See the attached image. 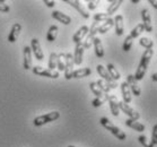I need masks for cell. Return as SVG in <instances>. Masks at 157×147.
<instances>
[{"mask_svg":"<svg viewBox=\"0 0 157 147\" xmlns=\"http://www.w3.org/2000/svg\"><path fill=\"white\" fill-rule=\"evenodd\" d=\"M153 53H154L153 49H148V50H145V52L141 56L139 66H138V68L136 70V74L133 75V77H135V79H136L137 82L141 80L145 77V75H146L147 68H148V65H149L150 62V59L153 57Z\"/></svg>","mask_w":157,"mask_h":147,"instance_id":"1","label":"cell"},{"mask_svg":"<svg viewBox=\"0 0 157 147\" xmlns=\"http://www.w3.org/2000/svg\"><path fill=\"white\" fill-rule=\"evenodd\" d=\"M100 123L102 126H103L105 129H107L109 131H110L113 136H115L117 138H118L119 140H124L125 138H127V135H125L123 131H122L119 127H117V126H114L112 122L109 120L107 118H105V117H103V118L100 119Z\"/></svg>","mask_w":157,"mask_h":147,"instance_id":"2","label":"cell"},{"mask_svg":"<svg viewBox=\"0 0 157 147\" xmlns=\"http://www.w3.org/2000/svg\"><path fill=\"white\" fill-rule=\"evenodd\" d=\"M59 118H60V113L58 111H53V112H50V113H47V114L36 117L33 120V123H34L35 127H41V126L45 125L48 122H52L54 120H58Z\"/></svg>","mask_w":157,"mask_h":147,"instance_id":"3","label":"cell"},{"mask_svg":"<svg viewBox=\"0 0 157 147\" xmlns=\"http://www.w3.org/2000/svg\"><path fill=\"white\" fill-rule=\"evenodd\" d=\"M98 26H100L98 23L94 22L93 24H92V26H90V29H88V33H87V35H86V40L84 41V43H82L84 49H89V48L92 47L93 40H94V37H95V35H96Z\"/></svg>","mask_w":157,"mask_h":147,"instance_id":"4","label":"cell"},{"mask_svg":"<svg viewBox=\"0 0 157 147\" xmlns=\"http://www.w3.org/2000/svg\"><path fill=\"white\" fill-rule=\"evenodd\" d=\"M96 72H97V74L103 78L104 82H106L107 84H109V86H110L111 90H115V88H118V84H117L115 80H113V79L110 77L109 72H106V68H104L102 65H98L96 67Z\"/></svg>","mask_w":157,"mask_h":147,"instance_id":"5","label":"cell"},{"mask_svg":"<svg viewBox=\"0 0 157 147\" xmlns=\"http://www.w3.org/2000/svg\"><path fill=\"white\" fill-rule=\"evenodd\" d=\"M33 74L39 76H42V77H48V78H58L59 77V72H56V70H49V69H45L41 67V66H35L32 68Z\"/></svg>","mask_w":157,"mask_h":147,"instance_id":"6","label":"cell"},{"mask_svg":"<svg viewBox=\"0 0 157 147\" xmlns=\"http://www.w3.org/2000/svg\"><path fill=\"white\" fill-rule=\"evenodd\" d=\"M119 109H120L123 113H125V114L128 115L129 119L136 120V121H138V120H139V118H140L139 113H138L136 110H133L131 106H129L128 104H125L124 102H122V101H121V102H119Z\"/></svg>","mask_w":157,"mask_h":147,"instance_id":"7","label":"cell"},{"mask_svg":"<svg viewBox=\"0 0 157 147\" xmlns=\"http://www.w3.org/2000/svg\"><path fill=\"white\" fill-rule=\"evenodd\" d=\"M64 78L71 79V75L74 72V60L71 53H66V64H64Z\"/></svg>","mask_w":157,"mask_h":147,"instance_id":"8","label":"cell"},{"mask_svg":"<svg viewBox=\"0 0 157 147\" xmlns=\"http://www.w3.org/2000/svg\"><path fill=\"white\" fill-rule=\"evenodd\" d=\"M127 84H128L129 88H130V92H131L135 96H140V94H141V91H140V87L138 85V82H137L133 75H128L127 77Z\"/></svg>","mask_w":157,"mask_h":147,"instance_id":"9","label":"cell"},{"mask_svg":"<svg viewBox=\"0 0 157 147\" xmlns=\"http://www.w3.org/2000/svg\"><path fill=\"white\" fill-rule=\"evenodd\" d=\"M31 50H32L33 54L35 56V58L37 60L42 61L44 59V53H43L42 49H41V44H40L39 40L37 39H33L31 41Z\"/></svg>","mask_w":157,"mask_h":147,"instance_id":"10","label":"cell"},{"mask_svg":"<svg viewBox=\"0 0 157 147\" xmlns=\"http://www.w3.org/2000/svg\"><path fill=\"white\" fill-rule=\"evenodd\" d=\"M66 4H68V5H70L72 8H75L76 10L78 11L79 14L82 15V17L84 18H89V14H88V11L86 10L85 8L82 7V5H80V2H79L78 0H63Z\"/></svg>","mask_w":157,"mask_h":147,"instance_id":"11","label":"cell"},{"mask_svg":"<svg viewBox=\"0 0 157 147\" xmlns=\"http://www.w3.org/2000/svg\"><path fill=\"white\" fill-rule=\"evenodd\" d=\"M84 47H82V43L76 44L75 48V52H74V56H72V60H74V65H82V58H84Z\"/></svg>","mask_w":157,"mask_h":147,"instance_id":"12","label":"cell"},{"mask_svg":"<svg viewBox=\"0 0 157 147\" xmlns=\"http://www.w3.org/2000/svg\"><path fill=\"white\" fill-rule=\"evenodd\" d=\"M141 18H143V24L144 29L146 32H151L153 31V25H151V17L148 9H143L141 11Z\"/></svg>","mask_w":157,"mask_h":147,"instance_id":"13","label":"cell"},{"mask_svg":"<svg viewBox=\"0 0 157 147\" xmlns=\"http://www.w3.org/2000/svg\"><path fill=\"white\" fill-rule=\"evenodd\" d=\"M87 33H88V26L82 25V27L75 33V35L72 36V42H74L75 44L82 43V41L86 37Z\"/></svg>","mask_w":157,"mask_h":147,"instance_id":"14","label":"cell"},{"mask_svg":"<svg viewBox=\"0 0 157 147\" xmlns=\"http://www.w3.org/2000/svg\"><path fill=\"white\" fill-rule=\"evenodd\" d=\"M107 101H109V104H110L111 113L114 115V117H119V114H120V109H119V101L117 99V96L115 95H109Z\"/></svg>","mask_w":157,"mask_h":147,"instance_id":"15","label":"cell"},{"mask_svg":"<svg viewBox=\"0 0 157 147\" xmlns=\"http://www.w3.org/2000/svg\"><path fill=\"white\" fill-rule=\"evenodd\" d=\"M51 16H52V18L57 19L58 22L62 23L63 25H69V24L71 23V17H70V16L63 14V13H61V11H59V10H54L53 13L51 14Z\"/></svg>","mask_w":157,"mask_h":147,"instance_id":"16","label":"cell"},{"mask_svg":"<svg viewBox=\"0 0 157 147\" xmlns=\"http://www.w3.org/2000/svg\"><path fill=\"white\" fill-rule=\"evenodd\" d=\"M115 26V34L118 36H122L123 33H124V25H123V17L122 15H117L115 18L113 19Z\"/></svg>","mask_w":157,"mask_h":147,"instance_id":"17","label":"cell"},{"mask_svg":"<svg viewBox=\"0 0 157 147\" xmlns=\"http://www.w3.org/2000/svg\"><path fill=\"white\" fill-rule=\"evenodd\" d=\"M21 31V25L19 23H15L13 27H11L10 32H9V35H8V41L10 43H15L17 37L19 36V33Z\"/></svg>","mask_w":157,"mask_h":147,"instance_id":"18","label":"cell"},{"mask_svg":"<svg viewBox=\"0 0 157 147\" xmlns=\"http://www.w3.org/2000/svg\"><path fill=\"white\" fill-rule=\"evenodd\" d=\"M32 68V50L29 45L24 47V69L29 70Z\"/></svg>","mask_w":157,"mask_h":147,"instance_id":"19","label":"cell"},{"mask_svg":"<svg viewBox=\"0 0 157 147\" xmlns=\"http://www.w3.org/2000/svg\"><path fill=\"white\" fill-rule=\"evenodd\" d=\"M93 45L94 49H95V54H96L97 58H103L104 57V48L103 44H102V40L100 37H94L93 40Z\"/></svg>","mask_w":157,"mask_h":147,"instance_id":"20","label":"cell"},{"mask_svg":"<svg viewBox=\"0 0 157 147\" xmlns=\"http://www.w3.org/2000/svg\"><path fill=\"white\" fill-rule=\"evenodd\" d=\"M125 126H128L129 128H131V129L136 130V131H139V133H143L145 131V125L143 123H140V122L136 121V120H132V119H127L124 121Z\"/></svg>","mask_w":157,"mask_h":147,"instance_id":"21","label":"cell"},{"mask_svg":"<svg viewBox=\"0 0 157 147\" xmlns=\"http://www.w3.org/2000/svg\"><path fill=\"white\" fill-rule=\"evenodd\" d=\"M121 92H122V96H123V101L125 104H129L131 102V92H130V88H129L127 82H123L121 84Z\"/></svg>","mask_w":157,"mask_h":147,"instance_id":"22","label":"cell"},{"mask_svg":"<svg viewBox=\"0 0 157 147\" xmlns=\"http://www.w3.org/2000/svg\"><path fill=\"white\" fill-rule=\"evenodd\" d=\"M92 74V69L90 68H82V69H77V70H74L71 75V78H84V77H87Z\"/></svg>","mask_w":157,"mask_h":147,"instance_id":"23","label":"cell"},{"mask_svg":"<svg viewBox=\"0 0 157 147\" xmlns=\"http://www.w3.org/2000/svg\"><path fill=\"white\" fill-rule=\"evenodd\" d=\"M106 72H109V75H110L111 78L113 79V80H115V82L121 78L120 72H119L118 69L114 67V65H112V64H109V65L106 66Z\"/></svg>","mask_w":157,"mask_h":147,"instance_id":"24","label":"cell"},{"mask_svg":"<svg viewBox=\"0 0 157 147\" xmlns=\"http://www.w3.org/2000/svg\"><path fill=\"white\" fill-rule=\"evenodd\" d=\"M114 25V22H113V19L112 18H109L106 22H104L103 25L98 26V29H97V33H100V34H105L106 32H109L112 27Z\"/></svg>","mask_w":157,"mask_h":147,"instance_id":"25","label":"cell"},{"mask_svg":"<svg viewBox=\"0 0 157 147\" xmlns=\"http://www.w3.org/2000/svg\"><path fill=\"white\" fill-rule=\"evenodd\" d=\"M58 31H59V29H58L57 25L50 26V29H49L48 34H47V40L49 41V42H53V41H56V39H57V36H58Z\"/></svg>","mask_w":157,"mask_h":147,"instance_id":"26","label":"cell"},{"mask_svg":"<svg viewBox=\"0 0 157 147\" xmlns=\"http://www.w3.org/2000/svg\"><path fill=\"white\" fill-rule=\"evenodd\" d=\"M64 64H66V53L60 52L59 54H57V67L59 72L64 70Z\"/></svg>","mask_w":157,"mask_h":147,"instance_id":"27","label":"cell"},{"mask_svg":"<svg viewBox=\"0 0 157 147\" xmlns=\"http://www.w3.org/2000/svg\"><path fill=\"white\" fill-rule=\"evenodd\" d=\"M107 97H109V94H103L102 96L95 97V99L92 101L93 106L94 108H100L101 105H103V104L107 101Z\"/></svg>","mask_w":157,"mask_h":147,"instance_id":"28","label":"cell"},{"mask_svg":"<svg viewBox=\"0 0 157 147\" xmlns=\"http://www.w3.org/2000/svg\"><path fill=\"white\" fill-rule=\"evenodd\" d=\"M121 5H122V0H119V1H112V2H111V5L109 6V8H107L106 14L109 15V16H111L112 14H114L115 11L120 8V6H121Z\"/></svg>","mask_w":157,"mask_h":147,"instance_id":"29","label":"cell"},{"mask_svg":"<svg viewBox=\"0 0 157 147\" xmlns=\"http://www.w3.org/2000/svg\"><path fill=\"white\" fill-rule=\"evenodd\" d=\"M139 43L141 47H144L146 50H148V49H153L154 47V42L151 41V39H149V37H141L139 41Z\"/></svg>","mask_w":157,"mask_h":147,"instance_id":"30","label":"cell"},{"mask_svg":"<svg viewBox=\"0 0 157 147\" xmlns=\"http://www.w3.org/2000/svg\"><path fill=\"white\" fill-rule=\"evenodd\" d=\"M96 84H97V86L100 87V90L102 91L104 94L110 93V91H111L110 86H109V84H107L106 82H104L103 79H98V80L96 82Z\"/></svg>","mask_w":157,"mask_h":147,"instance_id":"31","label":"cell"},{"mask_svg":"<svg viewBox=\"0 0 157 147\" xmlns=\"http://www.w3.org/2000/svg\"><path fill=\"white\" fill-rule=\"evenodd\" d=\"M145 31V29H144V25L143 24H138V25L135 27V29H132L131 33H130V36H131L132 39H136V37H138V36L141 34V33Z\"/></svg>","mask_w":157,"mask_h":147,"instance_id":"32","label":"cell"},{"mask_svg":"<svg viewBox=\"0 0 157 147\" xmlns=\"http://www.w3.org/2000/svg\"><path fill=\"white\" fill-rule=\"evenodd\" d=\"M89 88H90V91L93 92L94 95H96V97L98 96H102L103 95V92L100 90V87L97 86V84L95 82H92V83H89Z\"/></svg>","mask_w":157,"mask_h":147,"instance_id":"33","label":"cell"},{"mask_svg":"<svg viewBox=\"0 0 157 147\" xmlns=\"http://www.w3.org/2000/svg\"><path fill=\"white\" fill-rule=\"evenodd\" d=\"M54 68H57V53L52 52L50 54V59H49V70H54Z\"/></svg>","mask_w":157,"mask_h":147,"instance_id":"34","label":"cell"},{"mask_svg":"<svg viewBox=\"0 0 157 147\" xmlns=\"http://www.w3.org/2000/svg\"><path fill=\"white\" fill-rule=\"evenodd\" d=\"M110 18V16L105 13H98V14L94 15V22L101 23V22H106L107 19Z\"/></svg>","mask_w":157,"mask_h":147,"instance_id":"35","label":"cell"},{"mask_svg":"<svg viewBox=\"0 0 157 147\" xmlns=\"http://www.w3.org/2000/svg\"><path fill=\"white\" fill-rule=\"evenodd\" d=\"M132 43H133V39L130 35H128L124 39V42H123V51H125V52L130 51V49L132 47Z\"/></svg>","mask_w":157,"mask_h":147,"instance_id":"36","label":"cell"},{"mask_svg":"<svg viewBox=\"0 0 157 147\" xmlns=\"http://www.w3.org/2000/svg\"><path fill=\"white\" fill-rule=\"evenodd\" d=\"M157 144V125H154L153 127V133H151V140H150L149 145L154 147Z\"/></svg>","mask_w":157,"mask_h":147,"instance_id":"37","label":"cell"},{"mask_svg":"<svg viewBox=\"0 0 157 147\" xmlns=\"http://www.w3.org/2000/svg\"><path fill=\"white\" fill-rule=\"evenodd\" d=\"M10 10V7L6 4V1H0V11L2 13H9Z\"/></svg>","mask_w":157,"mask_h":147,"instance_id":"38","label":"cell"},{"mask_svg":"<svg viewBox=\"0 0 157 147\" xmlns=\"http://www.w3.org/2000/svg\"><path fill=\"white\" fill-rule=\"evenodd\" d=\"M138 140H139V143L141 144L144 147H150L149 144H148V141H147L146 136H139L138 137Z\"/></svg>","mask_w":157,"mask_h":147,"instance_id":"39","label":"cell"},{"mask_svg":"<svg viewBox=\"0 0 157 147\" xmlns=\"http://www.w3.org/2000/svg\"><path fill=\"white\" fill-rule=\"evenodd\" d=\"M98 4H100V1H88L87 7H88L89 10H94V9H96L97 5Z\"/></svg>","mask_w":157,"mask_h":147,"instance_id":"40","label":"cell"},{"mask_svg":"<svg viewBox=\"0 0 157 147\" xmlns=\"http://www.w3.org/2000/svg\"><path fill=\"white\" fill-rule=\"evenodd\" d=\"M43 4L49 8H53L56 6V1H53V0H43Z\"/></svg>","mask_w":157,"mask_h":147,"instance_id":"41","label":"cell"},{"mask_svg":"<svg viewBox=\"0 0 157 147\" xmlns=\"http://www.w3.org/2000/svg\"><path fill=\"white\" fill-rule=\"evenodd\" d=\"M149 4L151 5V6H153V7L155 8V9L157 8V1H153V0H149Z\"/></svg>","mask_w":157,"mask_h":147,"instance_id":"42","label":"cell"},{"mask_svg":"<svg viewBox=\"0 0 157 147\" xmlns=\"http://www.w3.org/2000/svg\"><path fill=\"white\" fill-rule=\"evenodd\" d=\"M151 79H153L154 82H156V80H157V74H156V72H155V74H153V75H151Z\"/></svg>","mask_w":157,"mask_h":147,"instance_id":"43","label":"cell"},{"mask_svg":"<svg viewBox=\"0 0 157 147\" xmlns=\"http://www.w3.org/2000/svg\"><path fill=\"white\" fill-rule=\"evenodd\" d=\"M131 2L132 4H138V2H139V0H131Z\"/></svg>","mask_w":157,"mask_h":147,"instance_id":"44","label":"cell"},{"mask_svg":"<svg viewBox=\"0 0 157 147\" xmlns=\"http://www.w3.org/2000/svg\"><path fill=\"white\" fill-rule=\"evenodd\" d=\"M68 147H76V146H68Z\"/></svg>","mask_w":157,"mask_h":147,"instance_id":"45","label":"cell"}]
</instances>
